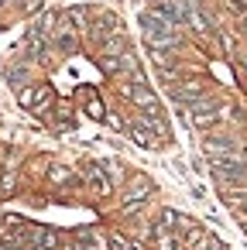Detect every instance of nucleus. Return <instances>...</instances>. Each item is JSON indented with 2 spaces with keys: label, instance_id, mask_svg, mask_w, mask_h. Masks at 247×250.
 <instances>
[{
  "label": "nucleus",
  "instance_id": "4468645a",
  "mask_svg": "<svg viewBox=\"0 0 247 250\" xmlns=\"http://www.w3.org/2000/svg\"><path fill=\"white\" fill-rule=\"evenodd\" d=\"M110 247H113V250H141V247H134V243H127L124 236H110Z\"/></svg>",
  "mask_w": 247,
  "mask_h": 250
},
{
  "label": "nucleus",
  "instance_id": "39448f33",
  "mask_svg": "<svg viewBox=\"0 0 247 250\" xmlns=\"http://www.w3.org/2000/svg\"><path fill=\"white\" fill-rule=\"evenodd\" d=\"M151 192H155V185H151L148 175H131V178H127V195H131L134 202H144Z\"/></svg>",
  "mask_w": 247,
  "mask_h": 250
},
{
  "label": "nucleus",
  "instance_id": "f257e3e1",
  "mask_svg": "<svg viewBox=\"0 0 247 250\" xmlns=\"http://www.w3.org/2000/svg\"><path fill=\"white\" fill-rule=\"evenodd\" d=\"M107 247H110V236H103V229L96 226L76 229V250H107Z\"/></svg>",
  "mask_w": 247,
  "mask_h": 250
},
{
  "label": "nucleus",
  "instance_id": "f03ea898",
  "mask_svg": "<svg viewBox=\"0 0 247 250\" xmlns=\"http://www.w3.org/2000/svg\"><path fill=\"white\" fill-rule=\"evenodd\" d=\"M189 120H192L196 127H213V124L220 120V113H216V110H213V103L202 96V100L189 103Z\"/></svg>",
  "mask_w": 247,
  "mask_h": 250
},
{
  "label": "nucleus",
  "instance_id": "6e6552de",
  "mask_svg": "<svg viewBox=\"0 0 247 250\" xmlns=\"http://www.w3.org/2000/svg\"><path fill=\"white\" fill-rule=\"evenodd\" d=\"M127 130H131V137H134V144H137V147H144V151H155V147H158V141H155V134H151L148 127H141V124H131Z\"/></svg>",
  "mask_w": 247,
  "mask_h": 250
},
{
  "label": "nucleus",
  "instance_id": "20e7f679",
  "mask_svg": "<svg viewBox=\"0 0 247 250\" xmlns=\"http://www.w3.org/2000/svg\"><path fill=\"white\" fill-rule=\"evenodd\" d=\"M28 236H31V247L35 250H59V236L45 226H28Z\"/></svg>",
  "mask_w": 247,
  "mask_h": 250
},
{
  "label": "nucleus",
  "instance_id": "ddd939ff",
  "mask_svg": "<svg viewBox=\"0 0 247 250\" xmlns=\"http://www.w3.org/2000/svg\"><path fill=\"white\" fill-rule=\"evenodd\" d=\"M103 55H124V42H120V38L103 42Z\"/></svg>",
  "mask_w": 247,
  "mask_h": 250
},
{
  "label": "nucleus",
  "instance_id": "423d86ee",
  "mask_svg": "<svg viewBox=\"0 0 247 250\" xmlns=\"http://www.w3.org/2000/svg\"><path fill=\"white\" fill-rule=\"evenodd\" d=\"M131 103L141 106L144 113H161V110H158V100H155V93H151L148 86H134V89H131Z\"/></svg>",
  "mask_w": 247,
  "mask_h": 250
},
{
  "label": "nucleus",
  "instance_id": "dca6fc26",
  "mask_svg": "<svg viewBox=\"0 0 247 250\" xmlns=\"http://www.w3.org/2000/svg\"><path fill=\"white\" fill-rule=\"evenodd\" d=\"M244 161H247V144H244Z\"/></svg>",
  "mask_w": 247,
  "mask_h": 250
},
{
  "label": "nucleus",
  "instance_id": "0eeeda50",
  "mask_svg": "<svg viewBox=\"0 0 247 250\" xmlns=\"http://www.w3.org/2000/svg\"><path fill=\"white\" fill-rule=\"evenodd\" d=\"M155 243H158V250H182V236H179L175 229L161 226V223H158V229H155Z\"/></svg>",
  "mask_w": 247,
  "mask_h": 250
},
{
  "label": "nucleus",
  "instance_id": "7ed1b4c3",
  "mask_svg": "<svg viewBox=\"0 0 247 250\" xmlns=\"http://www.w3.org/2000/svg\"><path fill=\"white\" fill-rule=\"evenodd\" d=\"M48 100H52V89L48 86H28V89L18 93V103L21 106H48Z\"/></svg>",
  "mask_w": 247,
  "mask_h": 250
},
{
  "label": "nucleus",
  "instance_id": "f8f14e48",
  "mask_svg": "<svg viewBox=\"0 0 247 250\" xmlns=\"http://www.w3.org/2000/svg\"><path fill=\"white\" fill-rule=\"evenodd\" d=\"M86 113H90L93 120H103V117H107V110H103V103H100L96 96H90V103H86Z\"/></svg>",
  "mask_w": 247,
  "mask_h": 250
},
{
  "label": "nucleus",
  "instance_id": "9d476101",
  "mask_svg": "<svg viewBox=\"0 0 247 250\" xmlns=\"http://www.w3.org/2000/svg\"><path fill=\"white\" fill-rule=\"evenodd\" d=\"M72 178H76V171L66 168V165H55V168L48 171V182H52V185H69Z\"/></svg>",
  "mask_w": 247,
  "mask_h": 250
},
{
  "label": "nucleus",
  "instance_id": "1a4fd4ad",
  "mask_svg": "<svg viewBox=\"0 0 247 250\" xmlns=\"http://www.w3.org/2000/svg\"><path fill=\"white\" fill-rule=\"evenodd\" d=\"M182 24H185V28H192V31H199V35H202V31H209V24H206V18H202V14H199L196 7H189V11H185V18H182Z\"/></svg>",
  "mask_w": 247,
  "mask_h": 250
},
{
  "label": "nucleus",
  "instance_id": "2eb2a0df",
  "mask_svg": "<svg viewBox=\"0 0 247 250\" xmlns=\"http://www.w3.org/2000/svg\"><path fill=\"white\" fill-rule=\"evenodd\" d=\"M11 188H14V175L7 171L4 178H0V192H11Z\"/></svg>",
  "mask_w": 247,
  "mask_h": 250
},
{
  "label": "nucleus",
  "instance_id": "9b49d317",
  "mask_svg": "<svg viewBox=\"0 0 247 250\" xmlns=\"http://www.w3.org/2000/svg\"><path fill=\"white\" fill-rule=\"evenodd\" d=\"M86 178H90V185H93V188H96L100 195H107V192H110V182H107V175H103L100 168H93V171H90Z\"/></svg>",
  "mask_w": 247,
  "mask_h": 250
}]
</instances>
